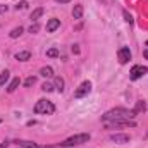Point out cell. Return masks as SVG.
I'll return each mask as SVG.
<instances>
[{
	"mask_svg": "<svg viewBox=\"0 0 148 148\" xmlns=\"http://www.w3.org/2000/svg\"><path fill=\"white\" fill-rule=\"evenodd\" d=\"M23 31H24V29H23L21 26H19V28H14V29L9 33V36H10V38H17V36H21V35H23Z\"/></svg>",
	"mask_w": 148,
	"mask_h": 148,
	"instance_id": "19",
	"label": "cell"
},
{
	"mask_svg": "<svg viewBox=\"0 0 148 148\" xmlns=\"http://www.w3.org/2000/svg\"><path fill=\"white\" fill-rule=\"evenodd\" d=\"M73 17L74 19H81L83 17V5H74V9H73Z\"/></svg>",
	"mask_w": 148,
	"mask_h": 148,
	"instance_id": "13",
	"label": "cell"
},
{
	"mask_svg": "<svg viewBox=\"0 0 148 148\" xmlns=\"http://www.w3.org/2000/svg\"><path fill=\"white\" fill-rule=\"evenodd\" d=\"M59 55V50L57 48H50V50H47V57H57Z\"/></svg>",
	"mask_w": 148,
	"mask_h": 148,
	"instance_id": "22",
	"label": "cell"
},
{
	"mask_svg": "<svg viewBox=\"0 0 148 148\" xmlns=\"http://www.w3.org/2000/svg\"><path fill=\"white\" fill-rule=\"evenodd\" d=\"M57 3H67V2H71V0H55Z\"/></svg>",
	"mask_w": 148,
	"mask_h": 148,
	"instance_id": "29",
	"label": "cell"
},
{
	"mask_svg": "<svg viewBox=\"0 0 148 148\" xmlns=\"http://www.w3.org/2000/svg\"><path fill=\"white\" fill-rule=\"evenodd\" d=\"M122 14H124V19H126V21H127V23H129V24H133V16H131V14H129V12H127V10H124V12H122Z\"/></svg>",
	"mask_w": 148,
	"mask_h": 148,
	"instance_id": "24",
	"label": "cell"
},
{
	"mask_svg": "<svg viewBox=\"0 0 148 148\" xmlns=\"http://www.w3.org/2000/svg\"><path fill=\"white\" fill-rule=\"evenodd\" d=\"M40 74H41L43 77H53V69H52L50 66H45V67L40 69Z\"/></svg>",
	"mask_w": 148,
	"mask_h": 148,
	"instance_id": "12",
	"label": "cell"
},
{
	"mask_svg": "<svg viewBox=\"0 0 148 148\" xmlns=\"http://www.w3.org/2000/svg\"><path fill=\"white\" fill-rule=\"evenodd\" d=\"M145 47H147V48H145V52H143V55H145V57L148 59V41H147V45H145Z\"/></svg>",
	"mask_w": 148,
	"mask_h": 148,
	"instance_id": "28",
	"label": "cell"
},
{
	"mask_svg": "<svg viewBox=\"0 0 148 148\" xmlns=\"http://www.w3.org/2000/svg\"><path fill=\"white\" fill-rule=\"evenodd\" d=\"M133 110L136 112V114L145 112V110H147V103H145V102H136V105H134V109H133Z\"/></svg>",
	"mask_w": 148,
	"mask_h": 148,
	"instance_id": "17",
	"label": "cell"
},
{
	"mask_svg": "<svg viewBox=\"0 0 148 148\" xmlns=\"http://www.w3.org/2000/svg\"><path fill=\"white\" fill-rule=\"evenodd\" d=\"M90 91H91V83H90V81H84V83H81V84L77 86V90L74 91V98H83V97H86Z\"/></svg>",
	"mask_w": 148,
	"mask_h": 148,
	"instance_id": "5",
	"label": "cell"
},
{
	"mask_svg": "<svg viewBox=\"0 0 148 148\" xmlns=\"http://www.w3.org/2000/svg\"><path fill=\"white\" fill-rule=\"evenodd\" d=\"M41 14H43V7H38V9H35V10L31 12V21H35V23H36L38 19L41 17Z\"/></svg>",
	"mask_w": 148,
	"mask_h": 148,
	"instance_id": "16",
	"label": "cell"
},
{
	"mask_svg": "<svg viewBox=\"0 0 148 148\" xmlns=\"http://www.w3.org/2000/svg\"><path fill=\"white\" fill-rule=\"evenodd\" d=\"M110 141H114V143H129V134H121V133L110 134Z\"/></svg>",
	"mask_w": 148,
	"mask_h": 148,
	"instance_id": "8",
	"label": "cell"
},
{
	"mask_svg": "<svg viewBox=\"0 0 148 148\" xmlns=\"http://www.w3.org/2000/svg\"><path fill=\"white\" fill-rule=\"evenodd\" d=\"M90 141V134L88 133H81V134H74L71 138H67V140H64L62 143H60V147H74V145H83V143H88Z\"/></svg>",
	"mask_w": 148,
	"mask_h": 148,
	"instance_id": "2",
	"label": "cell"
},
{
	"mask_svg": "<svg viewBox=\"0 0 148 148\" xmlns=\"http://www.w3.org/2000/svg\"><path fill=\"white\" fill-rule=\"evenodd\" d=\"M16 59L21 60V62L29 60V59H31V52H28V50H24V52H17V53H16Z\"/></svg>",
	"mask_w": 148,
	"mask_h": 148,
	"instance_id": "11",
	"label": "cell"
},
{
	"mask_svg": "<svg viewBox=\"0 0 148 148\" xmlns=\"http://www.w3.org/2000/svg\"><path fill=\"white\" fill-rule=\"evenodd\" d=\"M73 52H74V53H79V48H77V45H73Z\"/></svg>",
	"mask_w": 148,
	"mask_h": 148,
	"instance_id": "27",
	"label": "cell"
},
{
	"mask_svg": "<svg viewBox=\"0 0 148 148\" xmlns=\"http://www.w3.org/2000/svg\"><path fill=\"white\" fill-rule=\"evenodd\" d=\"M53 88H55L57 91H64V79H62L60 76H55V77H53Z\"/></svg>",
	"mask_w": 148,
	"mask_h": 148,
	"instance_id": "10",
	"label": "cell"
},
{
	"mask_svg": "<svg viewBox=\"0 0 148 148\" xmlns=\"http://www.w3.org/2000/svg\"><path fill=\"white\" fill-rule=\"evenodd\" d=\"M38 29H40V26H38V23H35V24H31V26H29V33H36Z\"/></svg>",
	"mask_w": 148,
	"mask_h": 148,
	"instance_id": "25",
	"label": "cell"
},
{
	"mask_svg": "<svg viewBox=\"0 0 148 148\" xmlns=\"http://www.w3.org/2000/svg\"><path fill=\"white\" fill-rule=\"evenodd\" d=\"M17 145L23 147V148H47V147H38L36 143H31V141H17Z\"/></svg>",
	"mask_w": 148,
	"mask_h": 148,
	"instance_id": "15",
	"label": "cell"
},
{
	"mask_svg": "<svg viewBox=\"0 0 148 148\" xmlns=\"http://www.w3.org/2000/svg\"><path fill=\"white\" fill-rule=\"evenodd\" d=\"M147 73H148L147 66H133V69H131V73H129V77H131L133 81H136V79L143 77Z\"/></svg>",
	"mask_w": 148,
	"mask_h": 148,
	"instance_id": "6",
	"label": "cell"
},
{
	"mask_svg": "<svg viewBox=\"0 0 148 148\" xmlns=\"http://www.w3.org/2000/svg\"><path fill=\"white\" fill-rule=\"evenodd\" d=\"M9 76H10V73H9V71H2V73H0V88H2V86L9 81Z\"/></svg>",
	"mask_w": 148,
	"mask_h": 148,
	"instance_id": "18",
	"label": "cell"
},
{
	"mask_svg": "<svg viewBox=\"0 0 148 148\" xmlns=\"http://www.w3.org/2000/svg\"><path fill=\"white\" fill-rule=\"evenodd\" d=\"M26 7H28V2L23 0V2H19V3L16 5V10H23V9H26Z\"/></svg>",
	"mask_w": 148,
	"mask_h": 148,
	"instance_id": "23",
	"label": "cell"
},
{
	"mask_svg": "<svg viewBox=\"0 0 148 148\" xmlns=\"http://www.w3.org/2000/svg\"><path fill=\"white\" fill-rule=\"evenodd\" d=\"M60 28V19H50L48 23H47V33H53L55 29H59Z\"/></svg>",
	"mask_w": 148,
	"mask_h": 148,
	"instance_id": "9",
	"label": "cell"
},
{
	"mask_svg": "<svg viewBox=\"0 0 148 148\" xmlns=\"http://www.w3.org/2000/svg\"><path fill=\"white\" fill-rule=\"evenodd\" d=\"M33 110H35V114H53V112H55V105H53L52 102L41 98V100L36 102V105H35Z\"/></svg>",
	"mask_w": 148,
	"mask_h": 148,
	"instance_id": "3",
	"label": "cell"
},
{
	"mask_svg": "<svg viewBox=\"0 0 148 148\" xmlns=\"http://www.w3.org/2000/svg\"><path fill=\"white\" fill-rule=\"evenodd\" d=\"M7 145H9V143H7V141H3V143H0V148H7Z\"/></svg>",
	"mask_w": 148,
	"mask_h": 148,
	"instance_id": "30",
	"label": "cell"
},
{
	"mask_svg": "<svg viewBox=\"0 0 148 148\" xmlns=\"http://www.w3.org/2000/svg\"><path fill=\"white\" fill-rule=\"evenodd\" d=\"M136 122L134 121H109L105 122L107 129H122V127H134Z\"/></svg>",
	"mask_w": 148,
	"mask_h": 148,
	"instance_id": "4",
	"label": "cell"
},
{
	"mask_svg": "<svg viewBox=\"0 0 148 148\" xmlns=\"http://www.w3.org/2000/svg\"><path fill=\"white\" fill-rule=\"evenodd\" d=\"M117 57H119V62H121V64H127V62L131 60V50H129V47H122V48H119Z\"/></svg>",
	"mask_w": 148,
	"mask_h": 148,
	"instance_id": "7",
	"label": "cell"
},
{
	"mask_svg": "<svg viewBox=\"0 0 148 148\" xmlns=\"http://www.w3.org/2000/svg\"><path fill=\"white\" fill-rule=\"evenodd\" d=\"M7 5H3V3H0V14H3V12H7Z\"/></svg>",
	"mask_w": 148,
	"mask_h": 148,
	"instance_id": "26",
	"label": "cell"
},
{
	"mask_svg": "<svg viewBox=\"0 0 148 148\" xmlns=\"http://www.w3.org/2000/svg\"><path fill=\"white\" fill-rule=\"evenodd\" d=\"M19 84H21V81H19V77H14V79L10 81V84H9V88H7V91H9V93H12V91H16Z\"/></svg>",
	"mask_w": 148,
	"mask_h": 148,
	"instance_id": "14",
	"label": "cell"
},
{
	"mask_svg": "<svg viewBox=\"0 0 148 148\" xmlns=\"http://www.w3.org/2000/svg\"><path fill=\"white\" fill-rule=\"evenodd\" d=\"M134 115H136L134 110H127V109L117 107V109H112V110L105 112L102 115V121L103 122H109V121H133Z\"/></svg>",
	"mask_w": 148,
	"mask_h": 148,
	"instance_id": "1",
	"label": "cell"
},
{
	"mask_svg": "<svg viewBox=\"0 0 148 148\" xmlns=\"http://www.w3.org/2000/svg\"><path fill=\"white\" fill-rule=\"evenodd\" d=\"M35 83H36V77H33V76H29V77H28V79L24 81V86H26V88H29V86H33Z\"/></svg>",
	"mask_w": 148,
	"mask_h": 148,
	"instance_id": "21",
	"label": "cell"
},
{
	"mask_svg": "<svg viewBox=\"0 0 148 148\" xmlns=\"http://www.w3.org/2000/svg\"><path fill=\"white\" fill-rule=\"evenodd\" d=\"M41 90L47 91V93H50V91H53L55 88H53V84H50V83H43V84H41Z\"/></svg>",
	"mask_w": 148,
	"mask_h": 148,
	"instance_id": "20",
	"label": "cell"
}]
</instances>
